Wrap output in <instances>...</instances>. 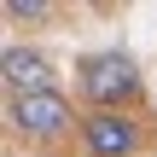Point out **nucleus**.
I'll return each mask as SVG.
<instances>
[{"mask_svg":"<svg viewBox=\"0 0 157 157\" xmlns=\"http://www.w3.org/2000/svg\"><path fill=\"white\" fill-rule=\"evenodd\" d=\"M82 93L93 111H128L146 93V82L128 52H93V58H82Z\"/></svg>","mask_w":157,"mask_h":157,"instance_id":"obj_1","label":"nucleus"},{"mask_svg":"<svg viewBox=\"0 0 157 157\" xmlns=\"http://www.w3.org/2000/svg\"><path fill=\"white\" fill-rule=\"evenodd\" d=\"M82 146H87V157H140L146 134L128 111H87L82 117Z\"/></svg>","mask_w":157,"mask_h":157,"instance_id":"obj_3","label":"nucleus"},{"mask_svg":"<svg viewBox=\"0 0 157 157\" xmlns=\"http://www.w3.org/2000/svg\"><path fill=\"white\" fill-rule=\"evenodd\" d=\"M0 76H6V93H12V99L58 93V87H52V58H47V52H35V47H6Z\"/></svg>","mask_w":157,"mask_h":157,"instance_id":"obj_4","label":"nucleus"},{"mask_svg":"<svg viewBox=\"0 0 157 157\" xmlns=\"http://www.w3.org/2000/svg\"><path fill=\"white\" fill-rule=\"evenodd\" d=\"M6 17L12 23H41V17H52V6L47 0H6Z\"/></svg>","mask_w":157,"mask_h":157,"instance_id":"obj_5","label":"nucleus"},{"mask_svg":"<svg viewBox=\"0 0 157 157\" xmlns=\"http://www.w3.org/2000/svg\"><path fill=\"white\" fill-rule=\"evenodd\" d=\"M6 122H12V134H17V140H35V146H47V140H64L70 128H82V117H76V105H70L64 93L6 99Z\"/></svg>","mask_w":157,"mask_h":157,"instance_id":"obj_2","label":"nucleus"}]
</instances>
